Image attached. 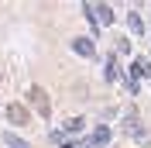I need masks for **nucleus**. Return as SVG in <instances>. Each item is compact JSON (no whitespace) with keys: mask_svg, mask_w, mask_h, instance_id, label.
Masks as SVG:
<instances>
[{"mask_svg":"<svg viewBox=\"0 0 151 148\" xmlns=\"http://www.w3.org/2000/svg\"><path fill=\"white\" fill-rule=\"evenodd\" d=\"M65 128H69V131H83V120H79V117H69Z\"/></svg>","mask_w":151,"mask_h":148,"instance_id":"obj_10","label":"nucleus"},{"mask_svg":"<svg viewBox=\"0 0 151 148\" xmlns=\"http://www.w3.org/2000/svg\"><path fill=\"white\" fill-rule=\"evenodd\" d=\"M4 141H7L10 148H28V145H24V141L17 138V134H4Z\"/></svg>","mask_w":151,"mask_h":148,"instance_id":"obj_9","label":"nucleus"},{"mask_svg":"<svg viewBox=\"0 0 151 148\" xmlns=\"http://www.w3.org/2000/svg\"><path fill=\"white\" fill-rule=\"evenodd\" d=\"M7 117H10V124H21V128L31 124V114H28L24 103H10V107H7Z\"/></svg>","mask_w":151,"mask_h":148,"instance_id":"obj_3","label":"nucleus"},{"mask_svg":"<svg viewBox=\"0 0 151 148\" xmlns=\"http://www.w3.org/2000/svg\"><path fill=\"white\" fill-rule=\"evenodd\" d=\"M86 14L96 17L100 24H113V10L106 7V4H86Z\"/></svg>","mask_w":151,"mask_h":148,"instance_id":"obj_2","label":"nucleus"},{"mask_svg":"<svg viewBox=\"0 0 151 148\" xmlns=\"http://www.w3.org/2000/svg\"><path fill=\"white\" fill-rule=\"evenodd\" d=\"M131 73H134V76H148V73H151V65L144 62V59H134V65H131Z\"/></svg>","mask_w":151,"mask_h":148,"instance_id":"obj_7","label":"nucleus"},{"mask_svg":"<svg viewBox=\"0 0 151 148\" xmlns=\"http://www.w3.org/2000/svg\"><path fill=\"white\" fill-rule=\"evenodd\" d=\"M28 100L35 103V110L41 114V117H48V114H52V100H48V93L41 90V86H31V90H28Z\"/></svg>","mask_w":151,"mask_h":148,"instance_id":"obj_1","label":"nucleus"},{"mask_svg":"<svg viewBox=\"0 0 151 148\" xmlns=\"http://www.w3.org/2000/svg\"><path fill=\"white\" fill-rule=\"evenodd\" d=\"M124 131H127V134H134V138H141V141L148 138V131L137 124V117H127V120H124Z\"/></svg>","mask_w":151,"mask_h":148,"instance_id":"obj_6","label":"nucleus"},{"mask_svg":"<svg viewBox=\"0 0 151 148\" xmlns=\"http://www.w3.org/2000/svg\"><path fill=\"white\" fill-rule=\"evenodd\" d=\"M72 48L79 52V55H86V59H93V55H96V45L89 41V38H72Z\"/></svg>","mask_w":151,"mask_h":148,"instance_id":"obj_4","label":"nucleus"},{"mask_svg":"<svg viewBox=\"0 0 151 148\" xmlns=\"http://www.w3.org/2000/svg\"><path fill=\"white\" fill-rule=\"evenodd\" d=\"M127 24H131L134 35H141V31H144V24H141V17H137V14H127Z\"/></svg>","mask_w":151,"mask_h":148,"instance_id":"obj_8","label":"nucleus"},{"mask_svg":"<svg viewBox=\"0 0 151 148\" xmlns=\"http://www.w3.org/2000/svg\"><path fill=\"white\" fill-rule=\"evenodd\" d=\"M106 141H110V128H96V131H93V138L86 141V148H103Z\"/></svg>","mask_w":151,"mask_h":148,"instance_id":"obj_5","label":"nucleus"}]
</instances>
